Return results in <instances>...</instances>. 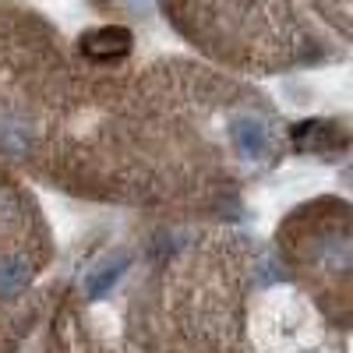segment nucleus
Returning <instances> with one entry per match:
<instances>
[{"label": "nucleus", "instance_id": "1", "mask_svg": "<svg viewBox=\"0 0 353 353\" xmlns=\"http://www.w3.org/2000/svg\"><path fill=\"white\" fill-rule=\"evenodd\" d=\"M307 265L329 290H353V226H325L314 233Z\"/></svg>", "mask_w": 353, "mask_h": 353}, {"label": "nucleus", "instance_id": "2", "mask_svg": "<svg viewBox=\"0 0 353 353\" xmlns=\"http://www.w3.org/2000/svg\"><path fill=\"white\" fill-rule=\"evenodd\" d=\"M230 141H233V149H237L241 159L248 163H265L272 156L276 149V138H272V128L261 121V117H237V121L230 124Z\"/></svg>", "mask_w": 353, "mask_h": 353}, {"label": "nucleus", "instance_id": "3", "mask_svg": "<svg viewBox=\"0 0 353 353\" xmlns=\"http://www.w3.org/2000/svg\"><path fill=\"white\" fill-rule=\"evenodd\" d=\"M78 50L88 61H124L134 50V39L124 25H103V28H88L78 43Z\"/></svg>", "mask_w": 353, "mask_h": 353}, {"label": "nucleus", "instance_id": "4", "mask_svg": "<svg viewBox=\"0 0 353 353\" xmlns=\"http://www.w3.org/2000/svg\"><path fill=\"white\" fill-rule=\"evenodd\" d=\"M124 272H128V254H110V258H103L96 269L85 276V297H88V301L106 297V293L117 286V279H121Z\"/></svg>", "mask_w": 353, "mask_h": 353}, {"label": "nucleus", "instance_id": "5", "mask_svg": "<svg viewBox=\"0 0 353 353\" xmlns=\"http://www.w3.org/2000/svg\"><path fill=\"white\" fill-rule=\"evenodd\" d=\"M32 276H36V265L28 258H21V254L0 258V301L21 297V290L32 283Z\"/></svg>", "mask_w": 353, "mask_h": 353}, {"label": "nucleus", "instance_id": "6", "mask_svg": "<svg viewBox=\"0 0 353 353\" xmlns=\"http://www.w3.org/2000/svg\"><path fill=\"white\" fill-rule=\"evenodd\" d=\"M332 124H325V121H304V124H293V131H290V138H293V145L297 149H307V152H314V149H325V145L332 141Z\"/></svg>", "mask_w": 353, "mask_h": 353}, {"label": "nucleus", "instance_id": "7", "mask_svg": "<svg viewBox=\"0 0 353 353\" xmlns=\"http://www.w3.org/2000/svg\"><path fill=\"white\" fill-rule=\"evenodd\" d=\"M28 141H32V134H28V128L18 121V117H0V145H4L8 152L28 149Z\"/></svg>", "mask_w": 353, "mask_h": 353}, {"label": "nucleus", "instance_id": "8", "mask_svg": "<svg viewBox=\"0 0 353 353\" xmlns=\"http://www.w3.org/2000/svg\"><path fill=\"white\" fill-rule=\"evenodd\" d=\"M350 181H353V166H350Z\"/></svg>", "mask_w": 353, "mask_h": 353}]
</instances>
